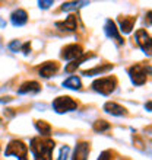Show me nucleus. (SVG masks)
I'll list each match as a JSON object with an SVG mask.
<instances>
[{"label":"nucleus","instance_id":"obj_1","mask_svg":"<svg viewBox=\"0 0 152 160\" xmlns=\"http://www.w3.org/2000/svg\"><path fill=\"white\" fill-rule=\"evenodd\" d=\"M54 141L50 137H34L30 143V150L34 156V160H51L54 150Z\"/></svg>","mask_w":152,"mask_h":160},{"label":"nucleus","instance_id":"obj_2","mask_svg":"<svg viewBox=\"0 0 152 160\" xmlns=\"http://www.w3.org/2000/svg\"><path fill=\"white\" fill-rule=\"evenodd\" d=\"M127 73L130 76L132 83L136 84V86H142V84L146 83L148 76L151 74V66H146V64H135L132 67L127 68Z\"/></svg>","mask_w":152,"mask_h":160},{"label":"nucleus","instance_id":"obj_3","mask_svg":"<svg viewBox=\"0 0 152 160\" xmlns=\"http://www.w3.org/2000/svg\"><path fill=\"white\" fill-rule=\"evenodd\" d=\"M117 88V79L114 76H108V77H101L92 82V89L95 92H98L100 95L108 96L116 90Z\"/></svg>","mask_w":152,"mask_h":160},{"label":"nucleus","instance_id":"obj_4","mask_svg":"<svg viewBox=\"0 0 152 160\" xmlns=\"http://www.w3.org/2000/svg\"><path fill=\"white\" fill-rule=\"evenodd\" d=\"M4 154L16 157L18 160H28L26 159L28 157V146L21 140H12V141H9Z\"/></svg>","mask_w":152,"mask_h":160},{"label":"nucleus","instance_id":"obj_5","mask_svg":"<svg viewBox=\"0 0 152 160\" xmlns=\"http://www.w3.org/2000/svg\"><path fill=\"white\" fill-rule=\"evenodd\" d=\"M53 109L57 114H64V112H70V111L78 109V102L72 99L70 96H59L53 101Z\"/></svg>","mask_w":152,"mask_h":160},{"label":"nucleus","instance_id":"obj_6","mask_svg":"<svg viewBox=\"0 0 152 160\" xmlns=\"http://www.w3.org/2000/svg\"><path fill=\"white\" fill-rule=\"evenodd\" d=\"M135 38H136V42H138V45L140 47V50L144 51L145 54L151 55L152 52V42H151V35L146 32L145 29H138L135 34Z\"/></svg>","mask_w":152,"mask_h":160},{"label":"nucleus","instance_id":"obj_7","mask_svg":"<svg viewBox=\"0 0 152 160\" xmlns=\"http://www.w3.org/2000/svg\"><path fill=\"white\" fill-rule=\"evenodd\" d=\"M84 54V48L79 44H70V45H66L62 50V58L68 60V61H73V60L82 57Z\"/></svg>","mask_w":152,"mask_h":160},{"label":"nucleus","instance_id":"obj_8","mask_svg":"<svg viewBox=\"0 0 152 160\" xmlns=\"http://www.w3.org/2000/svg\"><path fill=\"white\" fill-rule=\"evenodd\" d=\"M104 32H106V35L108 37V38L114 39V41L117 42L118 45H123V44H124V39H123V37L120 35V32H118V29H117V26H116V23H114V21L107 19L106 25H104Z\"/></svg>","mask_w":152,"mask_h":160},{"label":"nucleus","instance_id":"obj_9","mask_svg":"<svg viewBox=\"0 0 152 160\" xmlns=\"http://www.w3.org/2000/svg\"><path fill=\"white\" fill-rule=\"evenodd\" d=\"M56 28H59L60 31H66V32H75L78 28V18L76 15H69L63 22H56Z\"/></svg>","mask_w":152,"mask_h":160},{"label":"nucleus","instance_id":"obj_10","mask_svg":"<svg viewBox=\"0 0 152 160\" xmlns=\"http://www.w3.org/2000/svg\"><path fill=\"white\" fill-rule=\"evenodd\" d=\"M89 152H91V146H89L88 141H79L76 144L72 160H88Z\"/></svg>","mask_w":152,"mask_h":160},{"label":"nucleus","instance_id":"obj_11","mask_svg":"<svg viewBox=\"0 0 152 160\" xmlns=\"http://www.w3.org/2000/svg\"><path fill=\"white\" fill-rule=\"evenodd\" d=\"M59 67L60 66L57 61H46V63L40 67V76L48 79V77L54 76L56 73L59 72Z\"/></svg>","mask_w":152,"mask_h":160},{"label":"nucleus","instance_id":"obj_12","mask_svg":"<svg viewBox=\"0 0 152 160\" xmlns=\"http://www.w3.org/2000/svg\"><path fill=\"white\" fill-rule=\"evenodd\" d=\"M104 111L111 115H116V117H126L127 115V109L117 102H106L104 103Z\"/></svg>","mask_w":152,"mask_h":160},{"label":"nucleus","instance_id":"obj_13","mask_svg":"<svg viewBox=\"0 0 152 160\" xmlns=\"http://www.w3.org/2000/svg\"><path fill=\"white\" fill-rule=\"evenodd\" d=\"M135 22H136V16H118V25H120L118 32L130 34L133 26H135Z\"/></svg>","mask_w":152,"mask_h":160},{"label":"nucleus","instance_id":"obj_14","mask_svg":"<svg viewBox=\"0 0 152 160\" xmlns=\"http://www.w3.org/2000/svg\"><path fill=\"white\" fill-rule=\"evenodd\" d=\"M10 22L15 26H24L28 22V13L24 9H16L10 15Z\"/></svg>","mask_w":152,"mask_h":160},{"label":"nucleus","instance_id":"obj_15","mask_svg":"<svg viewBox=\"0 0 152 160\" xmlns=\"http://www.w3.org/2000/svg\"><path fill=\"white\" fill-rule=\"evenodd\" d=\"M40 90H41V84L35 82V80H31V82H25L24 84H21L18 93L19 95H26V93H38Z\"/></svg>","mask_w":152,"mask_h":160},{"label":"nucleus","instance_id":"obj_16","mask_svg":"<svg viewBox=\"0 0 152 160\" xmlns=\"http://www.w3.org/2000/svg\"><path fill=\"white\" fill-rule=\"evenodd\" d=\"M94 57H95V54H92V52H89V54H84L82 57H79V58H76V60H73V61H70V63L64 67V72H66V73L76 72V68L79 67L84 61H86V60H89V58H94Z\"/></svg>","mask_w":152,"mask_h":160},{"label":"nucleus","instance_id":"obj_17","mask_svg":"<svg viewBox=\"0 0 152 160\" xmlns=\"http://www.w3.org/2000/svg\"><path fill=\"white\" fill-rule=\"evenodd\" d=\"M113 70V64H102V66H97V67L91 68V70H84L82 74L84 76H94V74H101V73H107Z\"/></svg>","mask_w":152,"mask_h":160},{"label":"nucleus","instance_id":"obj_18","mask_svg":"<svg viewBox=\"0 0 152 160\" xmlns=\"http://www.w3.org/2000/svg\"><path fill=\"white\" fill-rule=\"evenodd\" d=\"M35 128H37V131L41 134V137H48L51 132V125L47 121H44V119L35 121Z\"/></svg>","mask_w":152,"mask_h":160},{"label":"nucleus","instance_id":"obj_19","mask_svg":"<svg viewBox=\"0 0 152 160\" xmlns=\"http://www.w3.org/2000/svg\"><path fill=\"white\" fill-rule=\"evenodd\" d=\"M63 88L72 89V90H80L82 88V82L78 76H70L69 79H66L63 82Z\"/></svg>","mask_w":152,"mask_h":160},{"label":"nucleus","instance_id":"obj_20","mask_svg":"<svg viewBox=\"0 0 152 160\" xmlns=\"http://www.w3.org/2000/svg\"><path fill=\"white\" fill-rule=\"evenodd\" d=\"M89 2H64L62 4V10L63 12H70V10H76V9L82 8V6H88Z\"/></svg>","mask_w":152,"mask_h":160},{"label":"nucleus","instance_id":"obj_21","mask_svg":"<svg viewBox=\"0 0 152 160\" xmlns=\"http://www.w3.org/2000/svg\"><path fill=\"white\" fill-rule=\"evenodd\" d=\"M110 122L104 121V119H97V121L94 122V131H97V132H104V131H108L110 130Z\"/></svg>","mask_w":152,"mask_h":160},{"label":"nucleus","instance_id":"obj_22","mask_svg":"<svg viewBox=\"0 0 152 160\" xmlns=\"http://www.w3.org/2000/svg\"><path fill=\"white\" fill-rule=\"evenodd\" d=\"M69 153H70V148H69V146H66V144H64L63 147L60 148V154H59V159H57V160H68Z\"/></svg>","mask_w":152,"mask_h":160},{"label":"nucleus","instance_id":"obj_23","mask_svg":"<svg viewBox=\"0 0 152 160\" xmlns=\"http://www.w3.org/2000/svg\"><path fill=\"white\" fill-rule=\"evenodd\" d=\"M21 47H22V44L18 39H15V41H12L10 44H9V48L13 51V52H18V51L21 50Z\"/></svg>","mask_w":152,"mask_h":160},{"label":"nucleus","instance_id":"obj_24","mask_svg":"<svg viewBox=\"0 0 152 160\" xmlns=\"http://www.w3.org/2000/svg\"><path fill=\"white\" fill-rule=\"evenodd\" d=\"M53 3H54L53 0H40V2H38V6H40V9H44V10H46V9H48L50 6H53Z\"/></svg>","mask_w":152,"mask_h":160},{"label":"nucleus","instance_id":"obj_25","mask_svg":"<svg viewBox=\"0 0 152 160\" xmlns=\"http://www.w3.org/2000/svg\"><path fill=\"white\" fill-rule=\"evenodd\" d=\"M21 51L24 52L25 55H28L31 52V42L28 41V42H25V44H22V47H21Z\"/></svg>","mask_w":152,"mask_h":160},{"label":"nucleus","instance_id":"obj_26","mask_svg":"<svg viewBox=\"0 0 152 160\" xmlns=\"http://www.w3.org/2000/svg\"><path fill=\"white\" fill-rule=\"evenodd\" d=\"M98 160H111V152L110 150H104V152L100 154Z\"/></svg>","mask_w":152,"mask_h":160},{"label":"nucleus","instance_id":"obj_27","mask_svg":"<svg viewBox=\"0 0 152 160\" xmlns=\"http://www.w3.org/2000/svg\"><path fill=\"white\" fill-rule=\"evenodd\" d=\"M12 101V98L10 96H6V98H0V102H2V103H4V102H10Z\"/></svg>","mask_w":152,"mask_h":160},{"label":"nucleus","instance_id":"obj_28","mask_svg":"<svg viewBox=\"0 0 152 160\" xmlns=\"http://www.w3.org/2000/svg\"><path fill=\"white\" fill-rule=\"evenodd\" d=\"M3 26H6V22H4L3 18H0V28H3Z\"/></svg>","mask_w":152,"mask_h":160},{"label":"nucleus","instance_id":"obj_29","mask_svg":"<svg viewBox=\"0 0 152 160\" xmlns=\"http://www.w3.org/2000/svg\"><path fill=\"white\" fill-rule=\"evenodd\" d=\"M151 105H152V103H151V101H149L148 103L145 105V108H146V109H148V111H151Z\"/></svg>","mask_w":152,"mask_h":160},{"label":"nucleus","instance_id":"obj_30","mask_svg":"<svg viewBox=\"0 0 152 160\" xmlns=\"http://www.w3.org/2000/svg\"><path fill=\"white\" fill-rule=\"evenodd\" d=\"M0 124H2V118H0Z\"/></svg>","mask_w":152,"mask_h":160}]
</instances>
